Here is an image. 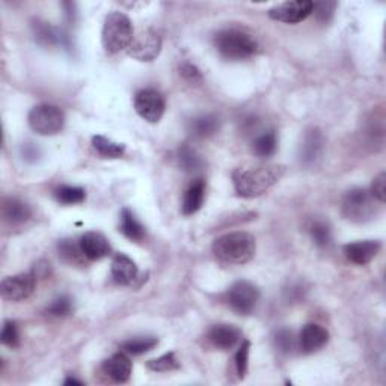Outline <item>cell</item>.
I'll list each match as a JSON object with an SVG mask.
<instances>
[{"mask_svg":"<svg viewBox=\"0 0 386 386\" xmlns=\"http://www.w3.org/2000/svg\"><path fill=\"white\" fill-rule=\"evenodd\" d=\"M286 174L279 165H264L255 168H240L232 172V182L241 198H255L273 187Z\"/></svg>","mask_w":386,"mask_h":386,"instance_id":"cell-1","label":"cell"},{"mask_svg":"<svg viewBox=\"0 0 386 386\" xmlns=\"http://www.w3.org/2000/svg\"><path fill=\"white\" fill-rule=\"evenodd\" d=\"M215 257L225 264H246L257 251L255 237L246 231H236L220 236L211 246Z\"/></svg>","mask_w":386,"mask_h":386,"instance_id":"cell-2","label":"cell"},{"mask_svg":"<svg viewBox=\"0 0 386 386\" xmlns=\"http://www.w3.org/2000/svg\"><path fill=\"white\" fill-rule=\"evenodd\" d=\"M133 38V25L124 13L112 11L106 15L101 39H103V47L109 55H115L128 48Z\"/></svg>","mask_w":386,"mask_h":386,"instance_id":"cell-3","label":"cell"},{"mask_svg":"<svg viewBox=\"0 0 386 386\" xmlns=\"http://www.w3.org/2000/svg\"><path fill=\"white\" fill-rule=\"evenodd\" d=\"M218 52L227 59H248L258 52V43L249 34L237 29H225L215 38Z\"/></svg>","mask_w":386,"mask_h":386,"instance_id":"cell-4","label":"cell"},{"mask_svg":"<svg viewBox=\"0 0 386 386\" xmlns=\"http://www.w3.org/2000/svg\"><path fill=\"white\" fill-rule=\"evenodd\" d=\"M379 201H375L370 190L353 189L347 192L342 201L344 218L354 223H365L375 218L379 213Z\"/></svg>","mask_w":386,"mask_h":386,"instance_id":"cell-5","label":"cell"},{"mask_svg":"<svg viewBox=\"0 0 386 386\" xmlns=\"http://www.w3.org/2000/svg\"><path fill=\"white\" fill-rule=\"evenodd\" d=\"M27 123L38 135L55 136L62 131L65 126V115L62 109L58 106L39 105L29 112Z\"/></svg>","mask_w":386,"mask_h":386,"instance_id":"cell-6","label":"cell"},{"mask_svg":"<svg viewBox=\"0 0 386 386\" xmlns=\"http://www.w3.org/2000/svg\"><path fill=\"white\" fill-rule=\"evenodd\" d=\"M135 109L142 119L156 124L164 117L166 103L164 95L156 89H142L135 97Z\"/></svg>","mask_w":386,"mask_h":386,"instance_id":"cell-7","label":"cell"},{"mask_svg":"<svg viewBox=\"0 0 386 386\" xmlns=\"http://www.w3.org/2000/svg\"><path fill=\"white\" fill-rule=\"evenodd\" d=\"M260 300V290L248 281H239L228 291L229 307L241 316H248L255 310Z\"/></svg>","mask_w":386,"mask_h":386,"instance_id":"cell-8","label":"cell"},{"mask_svg":"<svg viewBox=\"0 0 386 386\" xmlns=\"http://www.w3.org/2000/svg\"><path fill=\"white\" fill-rule=\"evenodd\" d=\"M161 52V38L154 30H142L128 47V55L140 62H151Z\"/></svg>","mask_w":386,"mask_h":386,"instance_id":"cell-9","label":"cell"},{"mask_svg":"<svg viewBox=\"0 0 386 386\" xmlns=\"http://www.w3.org/2000/svg\"><path fill=\"white\" fill-rule=\"evenodd\" d=\"M314 11V2L311 0H293L269 9V17L282 23L296 25L308 18Z\"/></svg>","mask_w":386,"mask_h":386,"instance_id":"cell-10","label":"cell"},{"mask_svg":"<svg viewBox=\"0 0 386 386\" xmlns=\"http://www.w3.org/2000/svg\"><path fill=\"white\" fill-rule=\"evenodd\" d=\"M36 277L35 273H18L14 277H8L2 281V296L11 302H22L32 296L35 290Z\"/></svg>","mask_w":386,"mask_h":386,"instance_id":"cell-11","label":"cell"},{"mask_svg":"<svg viewBox=\"0 0 386 386\" xmlns=\"http://www.w3.org/2000/svg\"><path fill=\"white\" fill-rule=\"evenodd\" d=\"M324 136L319 128H310L300 145V161L305 166H314L323 156Z\"/></svg>","mask_w":386,"mask_h":386,"instance_id":"cell-12","label":"cell"},{"mask_svg":"<svg viewBox=\"0 0 386 386\" xmlns=\"http://www.w3.org/2000/svg\"><path fill=\"white\" fill-rule=\"evenodd\" d=\"M382 245L378 240H364L349 243L344 246V253L347 260L358 266H365V264L371 262L375 255H378Z\"/></svg>","mask_w":386,"mask_h":386,"instance_id":"cell-13","label":"cell"},{"mask_svg":"<svg viewBox=\"0 0 386 386\" xmlns=\"http://www.w3.org/2000/svg\"><path fill=\"white\" fill-rule=\"evenodd\" d=\"M80 248H82L86 260L91 261L103 260L110 252L109 240L97 231H89L80 237Z\"/></svg>","mask_w":386,"mask_h":386,"instance_id":"cell-14","label":"cell"},{"mask_svg":"<svg viewBox=\"0 0 386 386\" xmlns=\"http://www.w3.org/2000/svg\"><path fill=\"white\" fill-rule=\"evenodd\" d=\"M208 340L220 350H231L241 341V331L234 324H216L208 331Z\"/></svg>","mask_w":386,"mask_h":386,"instance_id":"cell-15","label":"cell"},{"mask_svg":"<svg viewBox=\"0 0 386 386\" xmlns=\"http://www.w3.org/2000/svg\"><path fill=\"white\" fill-rule=\"evenodd\" d=\"M329 341V332L320 324L310 323L300 332V347L305 353L321 350Z\"/></svg>","mask_w":386,"mask_h":386,"instance_id":"cell-16","label":"cell"},{"mask_svg":"<svg viewBox=\"0 0 386 386\" xmlns=\"http://www.w3.org/2000/svg\"><path fill=\"white\" fill-rule=\"evenodd\" d=\"M139 275V270L136 262L128 258L124 253H118V255L112 261V278L117 284L121 286H131Z\"/></svg>","mask_w":386,"mask_h":386,"instance_id":"cell-17","label":"cell"},{"mask_svg":"<svg viewBox=\"0 0 386 386\" xmlns=\"http://www.w3.org/2000/svg\"><path fill=\"white\" fill-rule=\"evenodd\" d=\"M131 368L133 367H131V361L126 354V352L115 353L114 357L109 358L103 365L105 373L112 380H115L118 383H126L130 379Z\"/></svg>","mask_w":386,"mask_h":386,"instance_id":"cell-18","label":"cell"},{"mask_svg":"<svg viewBox=\"0 0 386 386\" xmlns=\"http://www.w3.org/2000/svg\"><path fill=\"white\" fill-rule=\"evenodd\" d=\"M2 216L13 225H20V223H25L32 218V210L23 201L17 198H6L2 202Z\"/></svg>","mask_w":386,"mask_h":386,"instance_id":"cell-19","label":"cell"},{"mask_svg":"<svg viewBox=\"0 0 386 386\" xmlns=\"http://www.w3.org/2000/svg\"><path fill=\"white\" fill-rule=\"evenodd\" d=\"M206 198V182L204 180H197L192 182L189 189L185 193V198H182V206L181 211L185 216H192L202 207V202Z\"/></svg>","mask_w":386,"mask_h":386,"instance_id":"cell-20","label":"cell"},{"mask_svg":"<svg viewBox=\"0 0 386 386\" xmlns=\"http://www.w3.org/2000/svg\"><path fill=\"white\" fill-rule=\"evenodd\" d=\"M121 232H123L127 239L133 241H140L145 237L144 225L136 219L133 211L128 208H124L121 211Z\"/></svg>","mask_w":386,"mask_h":386,"instance_id":"cell-21","label":"cell"},{"mask_svg":"<svg viewBox=\"0 0 386 386\" xmlns=\"http://www.w3.org/2000/svg\"><path fill=\"white\" fill-rule=\"evenodd\" d=\"M218 128H219V119L215 115L197 117L193 118L189 124L190 133L199 139L213 136L218 131Z\"/></svg>","mask_w":386,"mask_h":386,"instance_id":"cell-22","label":"cell"},{"mask_svg":"<svg viewBox=\"0 0 386 386\" xmlns=\"http://www.w3.org/2000/svg\"><path fill=\"white\" fill-rule=\"evenodd\" d=\"M35 30V36L38 39V43H41L44 46H64L65 44V36L62 32L53 26H50L48 23H41L36 22L34 25Z\"/></svg>","mask_w":386,"mask_h":386,"instance_id":"cell-23","label":"cell"},{"mask_svg":"<svg viewBox=\"0 0 386 386\" xmlns=\"http://www.w3.org/2000/svg\"><path fill=\"white\" fill-rule=\"evenodd\" d=\"M93 147L98 154L107 159H118L121 156H124L126 152L124 144H119V142L107 139L106 136H101V135L93 138Z\"/></svg>","mask_w":386,"mask_h":386,"instance_id":"cell-24","label":"cell"},{"mask_svg":"<svg viewBox=\"0 0 386 386\" xmlns=\"http://www.w3.org/2000/svg\"><path fill=\"white\" fill-rule=\"evenodd\" d=\"M177 160H178L180 168L182 171H186V172H197L202 166H204V161H202V159L199 157L198 152L195 149H192L187 145H182L178 149Z\"/></svg>","mask_w":386,"mask_h":386,"instance_id":"cell-25","label":"cell"},{"mask_svg":"<svg viewBox=\"0 0 386 386\" xmlns=\"http://www.w3.org/2000/svg\"><path fill=\"white\" fill-rule=\"evenodd\" d=\"M159 344V340L156 337H136L131 338L126 342L121 344V349L123 352L128 354H135V357H139L142 353H147L152 350Z\"/></svg>","mask_w":386,"mask_h":386,"instance_id":"cell-26","label":"cell"},{"mask_svg":"<svg viewBox=\"0 0 386 386\" xmlns=\"http://www.w3.org/2000/svg\"><path fill=\"white\" fill-rule=\"evenodd\" d=\"M278 148V138L275 135V131H267L261 136H258L253 142V152L258 157H270L275 154V151Z\"/></svg>","mask_w":386,"mask_h":386,"instance_id":"cell-27","label":"cell"},{"mask_svg":"<svg viewBox=\"0 0 386 386\" xmlns=\"http://www.w3.org/2000/svg\"><path fill=\"white\" fill-rule=\"evenodd\" d=\"M59 255L64 261L69 264H82L86 258L85 253L80 248V241L76 243L74 240H62L59 243Z\"/></svg>","mask_w":386,"mask_h":386,"instance_id":"cell-28","label":"cell"},{"mask_svg":"<svg viewBox=\"0 0 386 386\" xmlns=\"http://www.w3.org/2000/svg\"><path fill=\"white\" fill-rule=\"evenodd\" d=\"M56 199L60 202V204L65 206H76V204H82L86 198V193L82 187H76V186H62L59 187L55 192Z\"/></svg>","mask_w":386,"mask_h":386,"instance_id":"cell-29","label":"cell"},{"mask_svg":"<svg viewBox=\"0 0 386 386\" xmlns=\"http://www.w3.org/2000/svg\"><path fill=\"white\" fill-rule=\"evenodd\" d=\"M147 367L151 371L156 373H166V371H172L178 368V361L175 358L174 352H169L164 357H160L157 359H151L147 362Z\"/></svg>","mask_w":386,"mask_h":386,"instance_id":"cell-30","label":"cell"},{"mask_svg":"<svg viewBox=\"0 0 386 386\" xmlns=\"http://www.w3.org/2000/svg\"><path fill=\"white\" fill-rule=\"evenodd\" d=\"M0 340L9 349H15L20 344V333L15 321H5L2 333H0Z\"/></svg>","mask_w":386,"mask_h":386,"instance_id":"cell-31","label":"cell"},{"mask_svg":"<svg viewBox=\"0 0 386 386\" xmlns=\"http://www.w3.org/2000/svg\"><path fill=\"white\" fill-rule=\"evenodd\" d=\"M249 350H251V342L245 340L241 342L239 352L236 353V370L239 378L243 379L248 373V364H249Z\"/></svg>","mask_w":386,"mask_h":386,"instance_id":"cell-32","label":"cell"},{"mask_svg":"<svg viewBox=\"0 0 386 386\" xmlns=\"http://www.w3.org/2000/svg\"><path fill=\"white\" fill-rule=\"evenodd\" d=\"M71 311H73V303H71V300L65 296L58 298L56 300L50 303L47 308L48 316L53 317H67L68 314H71Z\"/></svg>","mask_w":386,"mask_h":386,"instance_id":"cell-33","label":"cell"},{"mask_svg":"<svg viewBox=\"0 0 386 386\" xmlns=\"http://www.w3.org/2000/svg\"><path fill=\"white\" fill-rule=\"evenodd\" d=\"M311 237L317 246L324 248V246H328L331 241V229L326 223L316 222L311 227Z\"/></svg>","mask_w":386,"mask_h":386,"instance_id":"cell-34","label":"cell"},{"mask_svg":"<svg viewBox=\"0 0 386 386\" xmlns=\"http://www.w3.org/2000/svg\"><path fill=\"white\" fill-rule=\"evenodd\" d=\"M370 193L375 201H379L380 204H383L385 198H386V174L385 172H380V174L373 180Z\"/></svg>","mask_w":386,"mask_h":386,"instance_id":"cell-35","label":"cell"},{"mask_svg":"<svg viewBox=\"0 0 386 386\" xmlns=\"http://www.w3.org/2000/svg\"><path fill=\"white\" fill-rule=\"evenodd\" d=\"M275 342H277V347L282 352V353H290L294 347V337H293V332L288 331V329H281L278 333H277V338H275Z\"/></svg>","mask_w":386,"mask_h":386,"instance_id":"cell-36","label":"cell"},{"mask_svg":"<svg viewBox=\"0 0 386 386\" xmlns=\"http://www.w3.org/2000/svg\"><path fill=\"white\" fill-rule=\"evenodd\" d=\"M335 6L337 4L335 2H321V4H314V14L320 20V22H328V20L332 17Z\"/></svg>","mask_w":386,"mask_h":386,"instance_id":"cell-37","label":"cell"},{"mask_svg":"<svg viewBox=\"0 0 386 386\" xmlns=\"http://www.w3.org/2000/svg\"><path fill=\"white\" fill-rule=\"evenodd\" d=\"M180 71H181V76L185 77V79L187 80V82H190V84H193V85L199 84L201 80H202L201 71H199L195 65H193V64H189V62L182 64L181 68H180Z\"/></svg>","mask_w":386,"mask_h":386,"instance_id":"cell-38","label":"cell"},{"mask_svg":"<svg viewBox=\"0 0 386 386\" xmlns=\"http://www.w3.org/2000/svg\"><path fill=\"white\" fill-rule=\"evenodd\" d=\"M64 385H65V386H69V385H77V386H82L84 383L80 382V380H77V379H74V378H68V379L64 382Z\"/></svg>","mask_w":386,"mask_h":386,"instance_id":"cell-39","label":"cell"}]
</instances>
